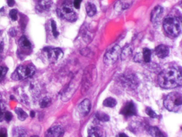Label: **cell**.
Here are the masks:
<instances>
[{"instance_id":"obj_2","label":"cell","mask_w":182,"mask_h":137,"mask_svg":"<svg viewBox=\"0 0 182 137\" xmlns=\"http://www.w3.org/2000/svg\"><path fill=\"white\" fill-rule=\"evenodd\" d=\"M97 77V71L94 65H89L84 70L82 77V88L81 93L85 94L92 87Z\"/></svg>"},{"instance_id":"obj_18","label":"cell","mask_w":182,"mask_h":137,"mask_svg":"<svg viewBox=\"0 0 182 137\" xmlns=\"http://www.w3.org/2000/svg\"><path fill=\"white\" fill-rule=\"evenodd\" d=\"M53 2L51 0H39L37 3L36 9L39 11H48L51 7Z\"/></svg>"},{"instance_id":"obj_36","label":"cell","mask_w":182,"mask_h":137,"mask_svg":"<svg viewBox=\"0 0 182 137\" xmlns=\"http://www.w3.org/2000/svg\"><path fill=\"white\" fill-rule=\"evenodd\" d=\"M82 2V0H74V2H73V6L76 9H79L80 6V4Z\"/></svg>"},{"instance_id":"obj_23","label":"cell","mask_w":182,"mask_h":137,"mask_svg":"<svg viewBox=\"0 0 182 137\" xmlns=\"http://www.w3.org/2000/svg\"><path fill=\"white\" fill-rule=\"evenodd\" d=\"M148 131H149V133H150L152 136H157V137L164 136L162 131L156 126H150L148 129Z\"/></svg>"},{"instance_id":"obj_24","label":"cell","mask_w":182,"mask_h":137,"mask_svg":"<svg viewBox=\"0 0 182 137\" xmlns=\"http://www.w3.org/2000/svg\"><path fill=\"white\" fill-rule=\"evenodd\" d=\"M142 56L143 60L146 63L149 62L151 61V57H152V52L150 49L147 48H144L142 52Z\"/></svg>"},{"instance_id":"obj_4","label":"cell","mask_w":182,"mask_h":137,"mask_svg":"<svg viewBox=\"0 0 182 137\" xmlns=\"http://www.w3.org/2000/svg\"><path fill=\"white\" fill-rule=\"evenodd\" d=\"M164 105L166 109L170 112H179L182 105V95L178 92L170 93L165 98Z\"/></svg>"},{"instance_id":"obj_26","label":"cell","mask_w":182,"mask_h":137,"mask_svg":"<svg viewBox=\"0 0 182 137\" xmlns=\"http://www.w3.org/2000/svg\"><path fill=\"white\" fill-rule=\"evenodd\" d=\"M95 117H96L97 120L102 122H106L110 120V117H109L108 114L103 113V112H97L95 114Z\"/></svg>"},{"instance_id":"obj_29","label":"cell","mask_w":182,"mask_h":137,"mask_svg":"<svg viewBox=\"0 0 182 137\" xmlns=\"http://www.w3.org/2000/svg\"><path fill=\"white\" fill-rule=\"evenodd\" d=\"M6 110V105L5 103L0 99V121L3 120L4 117V113Z\"/></svg>"},{"instance_id":"obj_5","label":"cell","mask_w":182,"mask_h":137,"mask_svg":"<svg viewBox=\"0 0 182 137\" xmlns=\"http://www.w3.org/2000/svg\"><path fill=\"white\" fill-rule=\"evenodd\" d=\"M36 72V68L32 64L21 65L18 66L13 73L12 79L15 80H24L32 77Z\"/></svg>"},{"instance_id":"obj_20","label":"cell","mask_w":182,"mask_h":137,"mask_svg":"<svg viewBox=\"0 0 182 137\" xmlns=\"http://www.w3.org/2000/svg\"><path fill=\"white\" fill-rule=\"evenodd\" d=\"M19 46L24 49H30L32 48V44L25 36H22L19 41Z\"/></svg>"},{"instance_id":"obj_35","label":"cell","mask_w":182,"mask_h":137,"mask_svg":"<svg viewBox=\"0 0 182 137\" xmlns=\"http://www.w3.org/2000/svg\"><path fill=\"white\" fill-rule=\"evenodd\" d=\"M3 50H4V42H3L2 32L0 30V53H1Z\"/></svg>"},{"instance_id":"obj_32","label":"cell","mask_w":182,"mask_h":137,"mask_svg":"<svg viewBox=\"0 0 182 137\" xmlns=\"http://www.w3.org/2000/svg\"><path fill=\"white\" fill-rule=\"evenodd\" d=\"M146 113H147V115L149 116L151 118H157V114H156L152 109L149 108V107H147V108L146 109Z\"/></svg>"},{"instance_id":"obj_8","label":"cell","mask_w":182,"mask_h":137,"mask_svg":"<svg viewBox=\"0 0 182 137\" xmlns=\"http://www.w3.org/2000/svg\"><path fill=\"white\" fill-rule=\"evenodd\" d=\"M119 79L121 84L125 87L130 88V89H135L137 86V79L134 74H123L120 75Z\"/></svg>"},{"instance_id":"obj_38","label":"cell","mask_w":182,"mask_h":137,"mask_svg":"<svg viewBox=\"0 0 182 137\" xmlns=\"http://www.w3.org/2000/svg\"><path fill=\"white\" fill-rule=\"evenodd\" d=\"M9 34H10L11 37H16V35H17V30H16L15 29L11 28V29H10V30H9Z\"/></svg>"},{"instance_id":"obj_31","label":"cell","mask_w":182,"mask_h":137,"mask_svg":"<svg viewBox=\"0 0 182 137\" xmlns=\"http://www.w3.org/2000/svg\"><path fill=\"white\" fill-rule=\"evenodd\" d=\"M51 26L52 32H53V36H54L55 37H57L58 36V31H57V27H56V22H55L53 20H51Z\"/></svg>"},{"instance_id":"obj_22","label":"cell","mask_w":182,"mask_h":137,"mask_svg":"<svg viewBox=\"0 0 182 137\" xmlns=\"http://www.w3.org/2000/svg\"><path fill=\"white\" fill-rule=\"evenodd\" d=\"M12 135L14 136L20 137V136H27V131L24 128L21 126H17L13 129Z\"/></svg>"},{"instance_id":"obj_19","label":"cell","mask_w":182,"mask_h":137,"mask_svg":"<svg viewBox=\"0 0 182 137\" xmlns=\"http://www.w3.org/2000/svg\"><path fill=\"white\" fill-rule=\"evenodd\" d=\"M132 48L130 45L126 46L124 49H123V51H121L120 53V57H121V59L123 60H126L127 59L129 58L130 56L132 55Z\"/></svg>"},{"instance_id":"obj_16","label":"cell","mask_w":182,"mask_h":137,"mask_svg":"<svg viewBox=\"0 0 182 137\" xmlns=\"http://www.w3.org/2000/svg\"><path fill=\"white\" fill-rule=\"evenodd\" d=\"M88 136L100 137L103 136L104 131L99 126H92L88 129Z\"/></svg>"},{"instance_id":"obj_30","label":"cell","mask_w":182,"mask_h":137,"mask_svg":"<svg viewBox=\"0 0 182 137\" xmlns=\"http://www.w3.org/2000/svg\"><path fill=\"white\" fill-rule=\"evenodd\" d=\"M7 71H8L7 67L0 66V81H2L3 79L4 78V76H6Z\"/></svg>"},{"instance_id":"obj_25","label":"cell","mask_w":182,"mask_h":137,"mask_svg":"<svg viewBox=\"0 0 182 137\" xmlns=\"http://www.w3.org/2000/svg\"><path fill=\"white\" fill-rule=\"evenodd\" d=\"M117 104V101L115 99L112 97H108L106 99H105L103 102V105L106 107H110V108H113V107H115Z\"/></svg>"},{"instance_id":"obj_13","label":"cell","mask_w":182,"mask_h":137,"mask_svg":"<svg viewBox=\"0 0 182 137\" xmlns=\"http://www.w3.org/2000/svg\"><path fill=\"white\" fill-rule=\"evenodd\" d=\"M64 130L61 126H53L48 130L46 133V136L48 137H59L63 136Z\"/></svg>"},{"instance_id":"obj_15","label":"cell","mask_w":182,"mask_h":137,"mask_svg":"<svg viewBox=\"0 0 182 137\" xmlns=\"http://www.w3.org/2000/svg\"><path fill=\"white\" fill-rule=\"evenodd\" d=\"M133 0H118L115 4V9L117 11H123L129 9L132 6Z\"/></svg>"},{"instance_id":"obj_3","label":"cell","mask_w":182,"mask_h":137,"mask_svg":"<svg viewBox=\"0 0 182 137\" xmlns=\"http://www.w3.org/2000/svg\"><path fill=\"white\" fill-rule=\"evenodd\" d=\"M164 29L165 32L170 37H178L181 33V22L177 17H168L164 19L163 23Z\"/></svg>"},{"instance_id":"obj_10","label":"cell","mask_w":182,"mask_h":137,"mask_svg":"<svg viewBox=\"0 0 182 137\" xmlns=\"http://www.w3.org/2000/svg\"><path fill=\"white\" fill-rule=\"evenodd\" d=\"M78 79H74L71 83H70L69 85L68 86V88L66 89L61 96V99L64 102L69 100L71 99V97L73 96V94H74L75 91H76V89L78 88Z\"/></svg>"},{"instance_id":"obj_9","label":"cell","mask_w":182,"mask_h":137,"mask_svg":"<svg viewBox=\"0 0 182 137\" xmlns=\"http://www.w3.org/2000/svg\"><path fill=\"white\" fill-rule=\"evenodd\" d=\"M44 51L46 53L48 59L51 62H56L61 59L63 56V51L59 48L46 47V48H44Z\"/></svg>"},{"instance_id":"obj_33","label":"cell","mask_w":182,"mask_h":137,"mask_svg":"<svg viewBox=\"0 0 182 137\" xmlns=\"http://www.w3.org/2000/svg\"><path fill=\"white\" fill-rule=\"evenodd\" d=\"M18 11L17 9H12V10L10 11L9 12V16H10L11 19H12L13 21H16L18 19Z\"/></svg>"},{"instance_id":"obj_42","label":"cell","mask_w":182,"mask_h":137,"mask_svg":"<svg viewBox=\"0 0 182 137\" xmlns=\"http://www.w3.org/2000/svg\"><path fill=\"white\" fill-rule=\"evenodd\" d=\"M119 136H127V135L126 134H125V133H120L119 134Z\"/></svg>"},{"instance_id":"obj_37","label":"cell","mask_w":182,"mask_h":137,"mask_svg":"<svg viewBox=\"0 0 182 137\" xmlns=\"http://www.w3.org/2000/svg\"><path fill=\"white\" fill-rule=\"evenodd\" d=\"M143 60V56H142V54H137L136 55L135 57H134V61H136V62H142V61Z\"/></svg>"},{"instance_id":"obj_1","label":"cell","mask_w":182,"mask_h":137,"mask_svg":"<svg viewBox=\"0 0 182 137\" xmlns=\"http://www.w3.org/2000/svg\"><path fill=\"white\" fill-rule=\"evenodd\" d=\"M159 85L164 89H173L181 85L182 78L180 70L176 68H167L158 76Z\"/></svg>"},{"instance_id":"obj_27","label":"cell","mask_w":182,"mask_h":137,"mask_svg":"<svg viewBox=\"0 0 182 137\" xmlns=\"http://www.w3.org/2000/svg\"><path fill=\"white\" fill-rule=\"evenodd\" d=\"M15 112H16V114H17L18 119H19L20 121H24L27 118V117H28L27 114L26 113V112H24L22 109L17 108L16 109Z\"/></svg>"},{"instance_id":"obj_14","label":"cell","mask_w":182,"mask_h":137,"mask_svg":"<svg viewBox=\"0 0 182 137\" xmlns=\"http://www.w3.org/2000/svg\"><path fill=\"white\" fill-rule=\"evenodd\" d=\"M164 9L162 6H157L151 13V21L152 23L158 22L163 15Z\"/></svg>"},{"instance_id":"obj_12","label":"cell","mask_w":182,"mask_h":137,"mask_svg":"<svg viewBox=\"0 0 182 137\" xmlns=\"http://www.w3.org/2000/svg\"><path fill=\"white\" fill-rule=\"evenodd\" d=\"M91 104L89 99H85L79 104L78 107V112L81 117H85L90 112Z\"/></svg>"},{"instance_id":"obj_7","label":"cell","mask_w":182,"mask_h":137,"mask_svg":"<svg viewBox=\"0 0 182 137\" xmlns=\"http://www.w3.org/2000/svg\"><path fill=\"white\" fill-rule=\"evenodd\" d=\"M121 49L119 45H114L108 49L104 55L103 61L106 64L110 65L115 63L119 59Z\"/></svg>"},{"instance_id":"obj_11","label":"cell","mask_w":182,"mask_h":137,"mask_svg":"<svg viewBox=\"0 0 182 137\" xmlns=\"http://www.w3.org/2000/svg\"><path fill=\"white\" fill-rule=\"evenodd\" d=\"M120 114L125 117H132V116H136L137 114L136 107L133 102H128L125 104L124 107L122 108Z\"/></svg>"},{"instance_id":"obj_34","label":"cell","mask_w":182,"mask_h":137,"mask_svg":"<svg viewBox=\"0 0 182 137\" xmlns=\"http://www.w3.org/2000/svg\"><path fill=\"white\" fill-rule=\"evenodd\" d=\"M12 118H13V115H12V114L11 113V112H5V113H4V119L7 122L11 121V120L12 119Z\"/></svg>"},{"instance_id":"obj_39","label":"cell","mask_w":182,"mask_h":137,"mask_svg":"<svg viewBox=\"0 0 182 137\" xmlns=\"http://www.w3.org/2000/svg\"><path fill=\"white\" fill-rule=\"evenodd\" d=\"M0 136H6V129H3L0 131Z\"/></svg>"},{"instance_id":"obj_41","label":"cell","mask_w":182,"mask_h":137,"mask_svg":"<svg viewBox=\"0 0 182 137\" xmlns=\"http://www.w3.org/2000/svg\"><path fill=\"white\" fill-rule=\"evenodd\" d=\"M30 116H31V117L34 118V117H35V112H34V111H32V112H30Z\"/></svg>"},{"instance_id":"obj_6","label":"cell","mask_w":182,"mask_h":137,"mask_svg":"<svg viewBox=\"0 0 182 137\" xmlns=\"http://www.w3.org/2000/svg\"><path fill=\"white\" fill-rule=\"evenodd\" d=\"M58 13L61 17L68 22H75L78 16L74 9V6L68 1H65L58 9Z\"/></svg>"},{"instance_id":"obj_17","label":"cell","mask_w":182,"mask_h":137,"mask_svg":"<svg viewBox=\"0 0 182 137\" xmlns=\"http://www.w3.org/2000/svg\"><path fill=\"white\" fill-rule=\"evenodd\" d=\"M155 53L157 56L161 59L167 57L169 54V49L167 46L161 44L155 49Z\"/></svg>"},{"instance_id":"obj_40","label":"cell","mask_w":182,"mask_h":137,"mask_svg":"<svg viewBox=\"0 0 182 137\" xmlns=\"http://www.w3.org/2000/svg\"><path fill=\"white\" fill-rule=\"evenodd\" d=\"M6 1H7V4L9 5V6H13L14 4V0H6Z\"/></svg>"},{"instance_id":"obj_21","label":"cell","mask_w":182,"mask_h":137,"mask_svg":"<svg viewBox=\"0 0 182 137\" xmlns=\"http://www.w3.org/2000/svg\"><path fill=\"white\" fill-rule=\"evenodd\" d=\"M85 9L87 14L89 17H93V16L95 15V14L97 13L96 6H95V4H92V3L90 2L87 3L85 6Z\"/></svg>"},{"instance_id":"obj_28","label":"cell","mask_w":182,"mask_h":137,"mask_svg":"<svg viewBox=\"0 0 182 137\" xmlns=\"http://www.w3.org/2000/svg\"><path fill=\"white\" fill-rule=\"evenodd\" d=\"M51 99H50L49 97H45L41 99V101L39 102V105L41 108H46V107H48V106L51 104Z\"/></svg>"},{"instance_id":"obj_43","label":"cell","mask_w":182,"mask_h":137,"mask_svg":"<svg viewBox=\"0 0 182 137\" xmlns=\"http://www.w3.org/2000/svg\"><path fill=\"white\" fill-rule=\"evenodd\" d=\"M10 99H12V100H13V99H14V97H13V96H11V98H10Z\"/></svg>"}]
</instances>
